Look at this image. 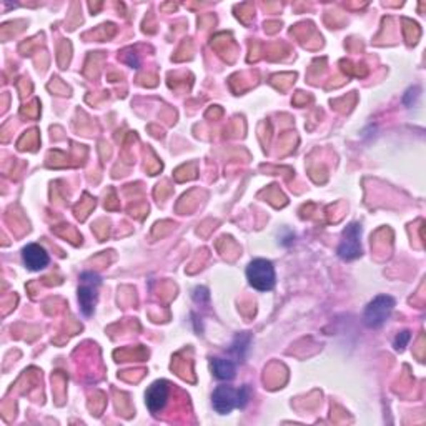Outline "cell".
<instances>
[{
  "instance_id": "6da1fadb",
  "label": "cell",
  "mask_w": 426,
  "mask_h": 426,
  "mask_svg": "<svg viewBox=\"0 0 426 426\" xmlns=\"http://www.w3.org/2000/svg\"><path fill=\"white\" fill-rule=\"evenodd\" d=\"M246 278L248 284L258 292H270L277 284V275H275V266L270 260L265 258H257L250 262L246 266Z\"/></svg>"
},
{
  "instance_id": "7a4b0ae2",
  "label": "cell",
  "mask_w": 426,
  "mask_h": 426,
  "mask_svg": "<svg viewBox=\"0 0 426 426\" xmlns=\"http://www.w3.org/2000/svg\"><path fill=\"white\" fill-rule=\"evenodd\" d=\"M395 310V298L390 295H378L366 305L363 312V323L368 328H381Z\"/></svg>"
},
{
  "instance_id": "3957f363",
  "label": "cell",
  "mask_w": 426,
  "mask_h": 426,
  "mask_svg": "<svg viewBox=\"0 0 426 426\" xmlns=\"http://www.w3.org/2000/svg\"><path fill=\"white\" fill-rule=\"evenodd\" d=\"M102 285V278L94 272H83L81 275V286H78V303L81 312L85 317L94 315L95 305H97L98 288Z\"/></svg>"
},
{
  "instance_id": "277c9868",
  "label": "cell",
  "mask_w": 426,
  "mask_h": 426,
  "mask_svg": "<svg viewBox=\"0 0 426 426\" xmlns=\"http://www.w3.org/2000/svg\"><path fill=\"white\" fill-rule=\"evenodd\" d=\"M361 225L356 222H352L350 225H346L341 235V242L338 245V257L345 262L356 260L361 257Z\"/></svg>"
},
{
  "instance_id": "5b68a950",
  "label": "cell",
  "mask_w": 426,
  "mask_h": 426,
  "mask_svg": "<svg viewBox=\"0 0 426 426\" xmlns=\"http://www.w3.org/2000/svg\"><path fill=\"white\" fill-rule=\"evenodd\" d=\"M169 383L163 380L153 381L152 385L147 388L145 401L147 406L152 413H160L165 408L167 401H169Z\"/></svg>"
},
{
  "instance_id": "8992f818",
  "label": "cell",
  "mask_w": 426,
  "mask_h": 426,
  "mask_svg": "<svg viewBox=\"0 0 426 426\" xmlns=\"http://www.w3.org/2000/svg\"><path fill=\"white\" fill-rule=\"evenodd\" d=\"M212 403L215 412L220 413V415H226V413H232L237 408V390H233L232 386H217L212 396Z\"/></svg>"
},
{
  "instance_id": "52a82bcc",
  "label": "cell",
  "mask_w": 426,
  "mask_h": 426,
  "mask_svg": "<svg viewBox=\"0 0 426 426\" xmlns=\"http://www.w3.org/2000/svg\"><path fill=\"white\" fill-rule=\"evenodd\" d=\"M22 260L27 268L32 270V272H41V270H43L47 265L50 264L49 253L45 252L43 246L37 245V244H30V245L23 246Z\"/></svg>"
},
{
  "instance_id": "ba28073f",
  "label": "cell",
  "mask_w": 426,
  "mask_h": 426,
  "mask_svg": "<svg viewBox=\"0 0 426 426\" xmlns=\"http://www.w3.org/2000/svg\"><path fill=\"white\" fill-rule=\"evenodd\" d=\"M213 375L222 381H230L235 378L237 373V363L232 360H226V358H215L212 361Z\"/></svg>"
},
{
  "instance_id": "9c48e42d",
  "label": "cell",
  "mask_w": 426,
  "mask_h": 426,
  "mask_svg": "<svg viewBox=\"0 0 426 426\" xmlns=\"http://www.w3.org/2000/svg\"><path fill=\"white\" fill-rule=\"evenodd\" d=\"M250 343H252V337L248 333H242V335L235 337L232 346H230V353L235 355L237 360H244L250 350Z\"/></svg>"
},
{
  "instance_id": "30bf717a",
  "label": "cell",
  "mask_w": 426,
  "mask_h": 426,
  "mask_svg": "<svg viewBox=\"0 0 426 426\" xmlns=\"http://www.w3.org/2000/svg\"><path fill=\"white\" fill-rule=\"evenodd\" d=\"M250 401V386L245 385L240 390H237V408L244 409Z\"/></svg>"
},
{
  "instance_id": "8fae6325",
  "label": "cell",
  "mask_w": 426,
  "mask_h": 426,
  "mask_svg": "<svg viewBox=\"0 0 426 426\" xmlns=\"http://www.w3.org/2000/svg\"><path fill=\"white\" fill-rule=\"evenodd\" d=\"M192 297H193V300L197 301V303H206V301L210 300V293H209V290L205 288V286H197V288L193 290Z\"/></svg>"
},
{
  "instance_id": "7c38bea8",
  "label": "cell",
  "mask_w": 426,
  "mask_h": 426,
  "mask_svg": "<svg viewBox=\"0 0 426 426\" xmlns=\"http://www.w3.org/2000/svg\"><path fill=\"white\" fill-rule=\"evenodd\" d=\"M412 340V335H409V332H401L400 335H396L395 341H393V346H395L396 350H403L406 345H408V341Z\"/></svg>"
},
{
  "instance_id": "4fadbf2b",
  "label": "cell",
  "mask_w": 426,
  "mask_h": 426,
  "mask_svg": "<svg viewBox=\"0 0 426 426\" xmlns=\"http://www.w3.org/2000/svg\"><path fill=\"white\" fill-rule=\"evenodd\" d=\"M129 63H130V65H132V67H134V65H135V67H138V58H137V57H134V58L130 57V58H129Z\"/></svg>"
}]
</instances>
